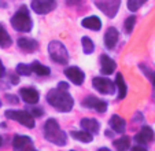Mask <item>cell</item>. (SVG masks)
Instances as JSON below:
<instances>
[{"instance_id": "30", "label": "cell", "mask_w": 155, "mask_h": 151, "mask_svg": "<svg viewBox=\"0 0 155 151\" xmlns=\"http://www.w3.org/2000/svg\"><path fill=\"white\" fill-rule=\"evenodd\" d=\"M6 98H7V99H10V102H12V103H18L17 96H14V95H6Z\"/></svg>"}, {"instance_id": "37", "label": "cell", "mask_w": 155, "mask_h": 151, "mask_svg": "<svg viewBox=\"0 0 155 151\" xmlns=\"http://www.w3.org/2000/svg\"><path fill=\"white\" fill-rule=\"evenodd\" d=\"M2 143H3V140H2V137H0V147H2Z\"/></svg>"}, {"instance_id": "29", "label": "cell", "mask_w": 155, "mask_h": 151, "mask_svg": "<svg viewBox=\"0 0 155 151\" xmlns=\"http://www.w3.org/2000/svg\"><path fill=\"white\" fill-rule=\"evenodd\" d=\"M58 88H59L61 91H68V89H69V84H68V82H59Z\"/></svg>"}, {"instance_id": "3", "label": "cell", "mask_w": 155, "mask_h": 151, "mask_svg": "<svg viewBox=\"0 0 155 151\" xmlns=\"http://www.w3.org/2000/svg\"><path fill=\"white\" fill-rule=\"evenodd\" d=\"M11 25L18 32H30V29L33 26V22L30 19V15L26 6H22L15 12V15L11 18Z\"/></svg>"}, {"instance_id": "4", "label": "cell", "mask_w": 155, "mask_h": 151, "mask_svg": "<svg viewBox=\"0 0 155 151\" xmlns=\"http://www.w3.org/2000/svg\"><path fill=\"white\" fill-rule=\"evenodd\" d=\"M48 52H50L52 61L61 65H66V62L69 61V54L66 51V47L61 41H51L48 45Z\"/></svg>"}, {"instance_id": "12", "label": "cell", "mask_w": 155, "mask_h": 151, "mask_svg": "<svg viewBox=\"0 0 155 151\" xmlns=\"http://www.w3.org/2000/svg\"><path fill=\"white\" fill-rule=\"evenodd\" d=\"M152 139H154V132H152V129L150 126H143L139 131V133H136V136H135V140L139 144H147Z\"/></svg>"}, {"instance_id": "27", "label": "cell", "mask_w": 155, "mask_h": 151, "mask_svg": "<svg viewBox=\"0 0 155 151\" xmlns=\"http://www.w3.org/2000/svg\"><path fill=\"white\" fill-rule=\"evenodd\" d=\"M17 72H18V74H21V76H29L30 73L33 72V70H32V65L19 63L17 66Z\"/></svg>"}, {"instance_id": "35", "label": "cell", "mask_w": 155, "mask_h": 151, "mask_svg": "<svg viewBox=\"0 0 155 151\" xmlns=\"http://www.w3.org/2000/svg\"><path fill=\"white\" fill-rule=\"evenodd\" d=\"M151 81H152V85H154V88H155V73L152 74V77H151Z\"/></svg>"}, {"instance_id": "9", "label": "cell", "mask_w": 155, "mask_h": 151, "mask_svg": "<svg viewBox=\"0 0 155 151\" xmlns=\"http://www.w3.org/2000/svg\"><path fill=\"white\" fill-rule=\"evenodd\" d=\"M82 106L88 109H95L97 113H104L106 109H107V103L104 100H100V99L95 98V96H88L82 100Z\"/></svg>"}, {"instance_id": "17", "label": "cell", "mask_w": 155, "mask_h": 151, "mask_svg": "<svg viewBox=\"0 0 155 151\" xmlns=\"http://www.w3.org/2000/svg\"><path fill=\"white\" fill-rule=\"evenodd\" d=\"M18 45L25 52H33V51L37 49V41L32 40V39L22 37V39H18Z\"/></svg>"}, {"instance_id": "5", "label": "cell", "mask_w": 155, "mask_h": 151, "mask_svg": "<svg viewBox=\"0 0 155 151\" xmlns=\"http://www.w3.org/2000/svg\"><path fill=\"white\" fill-rule=\"evenodd\" d=\"M6 117L10 119H15L19 124L25 125L26 128H33L35 126V118L33 114H30L29 111H24V110H7L6 111Z\"/></svg>"}, {"instance_id": "21", "label": "cell", "mask_w": 155, "mask_h": 151, "mask_svg": "<svg viewBox=\"0 0 155 151\" xmlns=\"http://www.w3.org/2000/svg\"><path fill=\"white\" fill-rule=\"evenodd\" d=\"M70 135H71V137H73V139L80 140V142H82V143L92 142V133L84 131V129H82V131H73V132H70Z\"/></svg>"}, {"instance_id": "25", "label": "cell", "mask_w": 155, "mask_h": 151, "mask_svg": "<svg viewBox=\"0 0 155 151\" xmlns=\"http://www.w3.org/2000/svg\"><path fill=\"white\" fill-rule=\"evenodd\" d=\"M81 43H82V49H84L85 54H92L94 52L95 45H94V41H92L89 37H82Z\"/></svg>"}, {"instance_id": "40", "label": "cell", "mask_w": 155, "mask_h": 151, "mask_svg": "<svg viewBox=\"0 0 155 151\" xmlns=\"http://www.w3.org/2000/svg\"><path fill=\"white\" fill-rule=\"evenodd\" d=\"M71 151H73V150H71Z\"/></svg>"}, {"instance_id": "34", "label": "cell", "mask_w": 155, "mask_h": 151, "mask_svg": "<svg viewBox=\"0 0 155 151\" xmlns=\"http://www.w3.org/2000/svg\"><path fill=\"white\" fill-rule=\"evenodd\" d=\"M4 74V67H3V65H2V62H0V77Z\"/></svg>"}, {"instance_id": "8", "label": "cell", "mask_w": 155, "mask_h": 151, "mask_svg": "<svg viewBox=\"0 0 155 151\" xmlns=\"http://www.w3.org/2000/svg\"><path fill=\"white\" fill-rule=\"evenodd\" d=\"M56 7V0H32V8L37 14H47Z\"/></svg>"}, {"instance_id": "22", "label": "cell", "mask_w": 155, "mask_h": 151, "mask_svg": "<svg viewBox=\"0 0 155 151\" xmlns=\"http://www.w3.org/2000/svg\"><path fill=\"white\" fill-rule=\"evenodd\" d=\"M114 147L117 148V151H126V150H129V147H130V140H129V137H126V136L121 137V139H117L114 142Z\"/></svg>"}, {"instance_id": "2", "label": "cell", "mask_w": 155, "mask_h": 151, "mask_svg": "<svg viewBox=\"0 0 155 151\" xmlns=\"http://www.w3.org/2000/svg\"><path fill=\"white\" fill-rule=\"evenodd\" d=\"M44 136L47 140H50L51 143H54L56 146H64L68 142L66 133L62 131L58 121L54 118H50L44 125Z\"/></svg>"}, {"instance_id": "7", "label": "cell", "mask_w": 155, "mask_h": 151, "mask_svg": "<svg viewBox=\"0 0 155 151\" xmlns=\"http://www.w3.org/2000/svg\"><path fill=\"white\" fill-rule=\"evenodd\" d=\"M121 0H96V6L104 12L107 17H115L120 7Z\"/></svg>"}, {"instance_id": "14", "label": "cell", "mask_w": 155, "mask_h": 151, "mask_svg": "<svg viewBox=\"0 0 155 151\" xmlns=\"http://www.w3.org/2000/svg\"><path fill=\"white\" fill-rule=\"evenodd\" d=\"M115 67H117V65L110 56L107 55L100 56V70H102L103 74H111L115 70Z\"/></svg>"}, {"instance_id": "18", "label": "cell", "mask_w": 155, "mask_h": 151, "mask_svg": "<svg viewBox=\"0 0 155 151\" xmlns=\"http://www.w3.org/2000/svg\"><path fill=\"white\" fill-rule=\"evenodd\" d=\"M82 26L91 30H99L102 28V21L97 17H88L82 19Z\"/></svg>"}, {"instance_id": "15", "label": "cell", "mask_w": 155, "mask_h": 151, "mask_svg": "<svg viewBox=\"0 0 155 151\" xmlns=\"http://www.w3.org/2000/svg\"><path fill=\"white\" fill-rule=\"evenodd\" d=\"M81 128L89 133H97L100 129L99 122L95 118H82L81 119Z\"/></svg>"}, {"instance_id": "26", "label": "cell", "mask_w": 155, "mask_h": 151, "mask_svg": "<svg viewBox=\"0 0 155 151\" xmlns=\"http://www.w3.org/2000/svg\"><path fill=\"white\" fill-rule=\"evenodd\" d=\"M147 0H128V8L132 12L133 11H137L144 3H146Z\"/></svg>"}, {"instance_id": "23", "label": "cell", "mask_w": 155, "mask_h": 151, "mask_svg": "<svg viewBox=\"0 0 155 151\" xmlns=\"http://www.w3.org/2000/svg\"><path fill=\"white\" fill-rule=\"evenodd\" d=\"M8 45H11V37L8 36L7 30L0 25V47L6 48V47H8Z\"/></svg>"}, {"instance_id": "11", "label": "cell", "mask_w": 155, "mask_h": 151, "mask_svg": "<svg viewBox=\"0 0 155 151\" xmlns=\"http://www.w3.org/2000/svg\"><path fill=\"white\" fill-rule=\"evenodd\" d=\"M64 74H66V77L76 85H81L82 82H84V79H85L84 72H82L81 69H78V67H76V66L68 67V69L64 70Z\"/></svg>"}, {"instance_id": "1", "label": "cell", "mask_w": 155, "mask_h": 151, "mask_svg": "<svg viewBox=\"0 0 155 151\" xmlns=\"http://www.w3.org/2000/svg\"><path fill=\"white\" fill-rule=\"evenodd\" d=\"M47 100L54 109L62 113H68L73 109V98L66 91H61L59 88L51 89L47 93Z\"/></svg>"}, {"instance_id": "19", "label": "cell", "mask_w": 155, "mask_h": 151, "mask_svg": "<svg viewBox=\"0 0 155 151\" xmlns=\"http://www.w3.org/2000/svg\"><path fill=\"white\" fill-rule=\"evenodd\" d=\"M110 125H111L113 131H115L117 133H124V131H125V119L121 118L120 116H113L111 119H110Z\"/></svg>"}, {"instance_id": "10", "label": "cell", "mask_w": 155, "mask_h": 151, "mask_svg": "<svg viewBox=\"0 0 155 151\" xmlns=\"http://www.w3.org/2000/svg\"><path fill=\"white\" fill-rule=\"evenodd\" d=\"M12 147L15 151H33L32 139L28 136H15L12 140Z\"/></svg>"}, {"instance_id": "16", "label": "cell", "mask_w": 155, "mask_h": 151, "mask_svg": "<svg viewBox=\"0 0 155 151\" xmlns=\"http://www.w3.org/2000/svg\"><path fill=\"white\" fill-rule=\"evenodd\" d=\"M118 41V30L115 28H108L104 35V44L107 48H114Z\"/></svg>"}, {"instance_id": "20", "label": "cell", "mask_w": 155, "mask_h": 151, "mask_svg": "<svg viewBox=\"0 0 155 151\" xmlns=\"http://www.w3.org/2000/svg\"><path fill=\"white\" fill-rule=\"evenodd\" d=\"M115 85L118 89V99H124L126 96V84L124 80V76L121 73H118L115 77Z\"/></svg>"}, {"instance_id": "39", "label": "cell", "mask_w": 155, "mask_h": 151, "mask_svg": "<svg viewBox=\"0 0 155 151\" xmlns=\"http://www.w3.org/2000/svg\"><path fill=\"white\" fill-rule=\"evenodd\" d=\"M33 151H36V150H33Z\"/></svg>"}, {"instance_id": "24", "label": "cell", "mask_w": 155, "mask_h": 151, "mask_svg": "<svg viewBox=\"0 0 155 151\" xmlns=\"http://www.w3.org/2000/svg\"><path fill=\"white\" fill-rule=\"evenodd\" d=\"M32 70L38 76H48L50 74V69L47 66L41 65L40 62H33L32 63Z\"/></svg>"}, {"instance_id": "28", "label": "cell", "mask_w": 155, "mask_h": 151, "mask_svg": "<svg viewBox=\"0 0 155 151\" xmlns=\"http://www.w3.org/2000/svg\"><path fill=\"white\" fill-rule=\"evenodd\" d=\"M135 22H136V17H133V15H132V17H129L128 19L125 21V25H124V26H125V32L126 33H130L132 30H133Z\"/></svg>"}, {"instance_id": "36", "label": "cell", "mask_w": 155, "mask_h": 151, "mask_svg": "<svg viewBox=\"0 0 155 151\" xmlns=\"http://www.w3.org/2000/svg\"><path fill=\"white\" fill-rule=\"evenodd\" d=\"M97 151H110L108 148H100V150H97Z\"/></svg>"}, {"instance_id": "33", "label": "cell", "mask_w": 155, "mask_h": 151, "mask_svg": "<svg viewBox=\"0 0 155 151\" xmlns=\"http://www.w3.org/2000/svg\"><path fill=\"white\" fill-rule=\"evenodd\" d=\"M66 2H68V4H70V6H71V4H77V3H78V0H66Z\"/></svg>"}, {"instance_id": "13", "label": "cell", "mask_w": 155, "mask_h": 151, "mask_svg": "<svg viewBox=\"0 0 155 151\" xmlns=\"http://www.w3.org/2000/svg\"><path fill=\"white\" fill-rule=\"evenodd\" d=\"M19 93H21V98L24 99L26 103L35 105V103L38 102V92L35 88H22L19 91Z\"/></svg>"}, {"instance_id": "32", "label": "cell", "mask_w": 155, "mask_h": 151, "mask_svg": "<svg viewBox=\"0 0 155 151\" xmlns=\"http://www.w3.org/2000/svg\"><path fill=\"white\" fill-rule=\"evenodd\" d=\"M132 151H147L144 147H141V146H136V147L132 148Z\"/></svg>"}, {"instance_id": "6", "label": "cell", "mask_w": 155, "mask_h": 151, "mask_svg": "<svg viewBox=\"0 0 155 151\" xmlns=\"http://www.w3.org/2000/svg\"><path fill=\"white\" fill-rule=\"evenodd\" d=\"M95 89H97L103 95H113L115 92V84L110 81L108 79H103V77H96L92 81Z\"/></svg>"}, {"instance_id": "38", "label": "cell", "mask_w": 155, "mask_h": 151, "mask_svg": "<svg viewBox=\"0 0 155 151\" xmlns=\"http://www.w3.org/2000/svg\"><path fill=\"white\" fill-rule=\"evenodd\" d=\"M0 106H2V102H0Z\"/></svg>"}, {"instance_id": "31", "label": "cell", "mask_w": 155, "mask_h": 151, "mask_svg": "<svg viewBox=\"0 0 155 151\" xmlns=\"http://www.w3.org/2000/svg\"><path fill=\"white\" fill-rule=\"evenodd\" d=\"M33 111V116H36V117H40L41 116V114H43V113H41V110H40V109H35V110H32Z\"/></svg>"}]
</instances>
